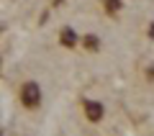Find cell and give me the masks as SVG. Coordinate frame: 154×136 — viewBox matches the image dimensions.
<instances>
[{
    "instance_id": "cell-5",
    "label": "cell",
    "mask_w": 154,
    "mask_h": 136,
    "mask_svg": "<svg viewBox=\"0 0 154 136\" xmlns=\"http://www.w3.org/2000/svg\"><path fill=\"white\" fill-rule=\"evenodd\" d=\"M105 8H108L110 13H113V11H121V0H105Z\"/></svg>"
},
{
    "instance_id": "cell-1",
    "label": "cell",
    "mask_w": 154,
    "mask_h": 136,
    "mask_svg": "<svg viewBox=\"0 0 154 136\" xmlns=\"http://www.w3.org/2000/svg\"><path fill=\"white\" fill-rule=\"evenodd\" d=\"M21 103L26 105L28 110H33V108L41 105V87H38V82L28 80V82L21 85Z\"/></svg>"
},
{
    "instance_id": "cell-2",
    "label": "cell",
    "mask_w": 154,
    "mask_h": 136,
    "mask_svg": "<svg viewBox=\"0 0 154 136\" xmlns=\"http://www.w3.org/2000/svg\"><path fill=\"white\" fill-rule=\"evenodd\" d=\"M85 116H88V121L98 123V121L105 116V108H103V103H98V100H85Z\"/></svg>"
},
{
    "instance_id": "cell-3",
    "label": "cell",
    "mask_w": 154,
    "mask_h": 136,
    "mask_svg": "<svg viewBox=\"0 0 154 136\" xmlns=\"http://www.w3.org/2000/svg\"><path fill=\"white\" fill-rule=\"evenodd\" d=\"M59 41H62V46L72 49V46L77 44V33L72 31V28H62V31H59Z\"/></svg>"
},
{
    "instance_id": "cell-6",
    "label": "cell",
    "mask_w": 154,
    "mask_h": 136,
    "mask_svg": "<svg viewBox=\"0 0 154 136\" xmlns=\"http://www.w3.org/2000/svg\"><path fill=\"white\" fill-rule=\"evenodd\" d=\"M146 75H149V80H154V67H149V70H146Z\"/></svg>"
},
{
    "instance_id": "cell-4",
    "label": "cell",
    "mask_w": 154,
    "mask_h": 136,
    "mask_svg": "<svg viewBox=\"0 0 154 136\" xmlns=\"http://www.w3.org/2000/svg\"><path fill=\"white\" fill-rule=\"evenodd\" d=\"M85 49H90V51H95V49H100V39L98 36H93V33H90V36H85Z\"/></svg>"
},
{
    "instance_id": "cell-7",
    "label": "cell",
    "mask_w": 154,
    "mask_h": 136,
    "mask_svg": "<svg viewBox=\"0 0 154 136\" xmlns=\"http://www.w3.org/2000/svg\"><path fill=\"white\" fill-rule=\"evenodd\" d=\"M149 36L154 39V23H152V26H149Z\"/></svg>"
},
{
    "instance_id": "cell-8",
    "label": "cell",
    "mask_w": 154,
    "mask_h": 136,
    "mask_svg": "<svg viewBox=\"0 0 154 136\" xmlns=\"http://www.w3.org/2000/svg\"><path fill=\"white\" fill-rule=\"evenodd\" d=\"M0 67H3V62H0Z\"/></svg>"
}]
</instances>
